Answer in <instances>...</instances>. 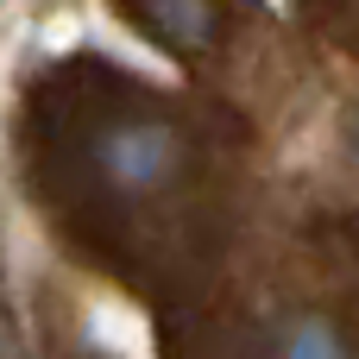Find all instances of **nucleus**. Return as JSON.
I'll return each instance as SVG.
<instances>
[{
  "mask_svg": "<svg viewBox=\"0 0 359 359\" xmlns=\"http://www.w3.org/2000/svg\"><path fill=\"white\" fill-rule=\"evenodd\" d=\"M189 164V145H183V126L158 120V114H114L95 126L88 139V170L101 177L107 196L120 202H151L164 196Z\"/></svg>",
  "mask_w": 359,
  "mask_h": 359,
  "instance_id": "1",
  "label": "nucleus"
},
{
  "mask_svg": "<svg viewBox=\"0 0 359 359\" xmlns=\"http://www.w3.org/2000/svg\"><path fill=\"white\" fill-rule=\"evenodd\" d=\"M126 6L139 13V25L158 44L183 50V57H202L221 44V0H126Z\"/></svg>",
  "mask_w": 359,
  "mask_h": 359,
  "instance_id": "2",
  "label": "nucleus"
},
{
  "mask_svg": "<svg viewBox=\"0 0 359 359\" xmlns=\"http://www.w3.org/2000/svg\"><path fill=\"white\" fill-rule=\"evenodd\" d=\"M271 359H353V334H347L334 316L303 309V316H290V322L278 328Z\"/></svg>",
  "mask_w": 359,
  "mask_h": 359,
  "instance_id": "3",
  "label": "nucleus"
},
{
  "mask_svg": "<svg viewBox=\"0 0 359 359\" xmlns=\"http://www.w3.org/2000/svg\"><path fill=\"white\" fill-rule=\"evenodd\" d=\"M0 359H25V341H19V322L0 309Z\"/></svg>",
  "mask_w": 359,
  "mask_h": 359,
  "instance_id": "4",
  "label": "nucleus"
},
{
  "mask_svg": "<svg viewBox=\"0 0 359 359\" xmlns=\"http://www.w3.org/2000/svg\"><path fill=\"white\" fill-rule=\"evenodd\" d=\"M353 158H359V114H353Z\"/></svg>",
  "mask_w": 359,
  "mask_h": 359,
  "instance_id": "5",
  "label": "nucleus"
}]
</instances>
